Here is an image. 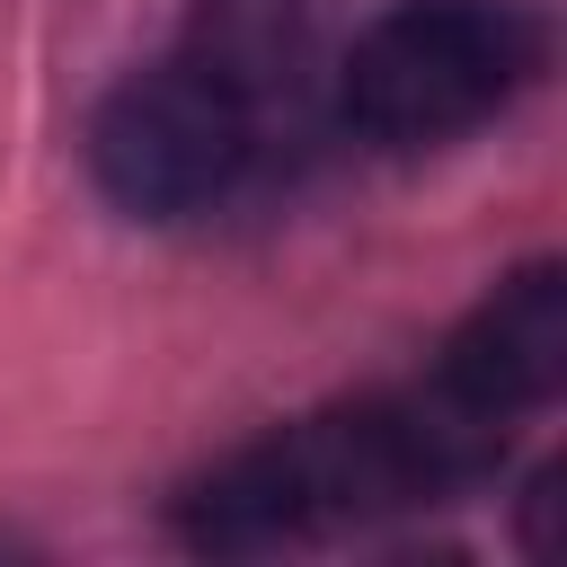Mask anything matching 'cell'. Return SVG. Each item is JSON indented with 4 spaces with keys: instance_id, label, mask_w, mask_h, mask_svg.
Here are the masks:
<instances>
[{
    "instance_id": "cell-1",
    "label": "cell",
    "mask_w": 567,
    "mask_h": 567,
    "mask_svg": "<svg viewBox=\"0 0 567 567\" xmlns=\"http://www.w3.org/2000/svg\"><path fill=\"white\" fill-rule=\"evenodd\" d=\"M505 425L461 408L443 381L408 399H354L301 425H275L266 443H239L221 470H204L177 496V540L204 558H266L328 532H363L399 505L452 496L478 470H496Z\"/></svg>"
},
{
    "instance_id": "cell-2",
    "label": "cell",
    "mask_w": 567,
    "mask_h": 567,
    "mask_svg": "<svg viewBox=\"0 0 567 567\" xmlns=\"http://www.w3.org/2000/svg\"><path fill=\"white\" fill-rule=\"evenodd\" d=\"M540 71V27L514 0H399L337 62V115L372 151H434L487 124Z\"/></svg>"
},
{
    "instance_id": "cell-3",
    "label": "cell",
    "mask_w": 567,
    "mask_h": 567,
    "mask_svg": "<svg viewBox=\"0 0 567 567\" xmlns=\"http://www.w3.org/2000/svg\"><path fill=\"white\" fill-rule=\"evenodd\" d=\"M248 151H257L248 115L186 53L159 62V71L115 80L97 124H89V177L133 221H186V213L221 204L239 186Z\"/></svg>"
},
{
    "instance_id": "cell-4",
    "label": "cell",
    "mask_w": 567,
    "mask_h": 567,
    "mask_svg": "<svg viewBox=\"0 0 567 567\" xmlns=\"http://www.w3.org/2000/svg\"><path fill=\"white\" fill-rule=\"evenodd\" d=\"M434 381H443L461 408L496 416V425L549 408V399L567 390V275H558V266L505 275V284L452 328Z\"/></svg>"
},
{
    "instance_id": "cell-5",
    "label": "cell",
    "mask_w": 567,
    "mask_h": 567,
    "mask_svg": "<svg viewBox=\"0 0 567 567\" xmlns=\"http://www.w3.org/2000/svg\"><path fill=\"white\" fill-rule=\"evenodd\" d=\"M177 53L248 115V133H266L275 115L301 124L328 80V35L310 0H195Z\"/></svg>"
},
{
    "instance_id": "cell-6",
    "label": "cell",
    "mask_w": 567,
    "mask_h": 567,
    "mask_svg": "<svg viewBox=\"0 0 567 567\" xmlns=\"http://www.w3.org/2000/svg\"><path fill=\"white\" fill-rule=\"evenodd\" d=\"M523 549L532 558H558L567 549V461L532 470V487H523Z\"/></svg>"
}]
</instances>
